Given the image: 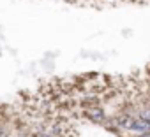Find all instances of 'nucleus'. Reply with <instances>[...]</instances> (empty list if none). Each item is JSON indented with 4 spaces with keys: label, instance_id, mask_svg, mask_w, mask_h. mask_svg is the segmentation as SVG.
Listing matches in <instances>:
<instances>
[{
    "label": "nucleus",
    "instance_id": "obj_1",
    "mask_svg": "<svg viewBox=\"0 0 150 137\" xmlns=\"http://www.w3.org/2000/svg\"><path fill=\"white\" fill-rule=\"evenodd\" d=\"M0 137H7V134H6L4 130H0Z\"/></svg>",
    "mask_w": 150,
    "mask_h": 137
}]
</instances>
